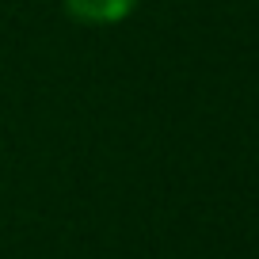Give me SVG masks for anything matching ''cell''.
<instances>
[{
    "label": "cell",
    "mask_w": 259,
    "mask_h": 259,
    "mask_svg": "<svg viewBox=\"0 0 259 259\" xmlns=\"http://www.w3.org/2000/svg\"><path fill=\"white\" fill-rule=\"evenodd\" d=\"M69 16L80 19V23H92V27H111V23H122L130 12L138 8V0H65Z\"/></svg>",
    "instance_id": "1"
}]
</instances>
